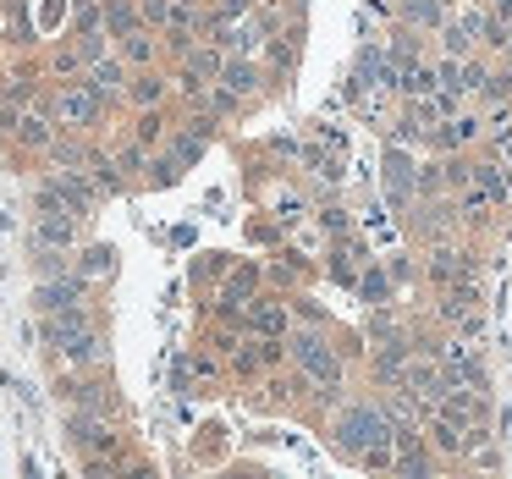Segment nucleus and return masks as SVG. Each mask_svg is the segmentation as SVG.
Masks as SVG:
<instances>
[{"label":"nucleus","instance_id":"obj_1","mask_svg":"<svg viewBox=\"0 0 512 479\" xmlns=\"http://www.w3.org/2000/svg\"><path fill=\"white\" fill-rule=\"evenodd\" d=\"M39 342L56 358V369H105V325L89 303L61 314H39Z\"/></svg>","mask_w":512,"mask_h":479},{"label":"nucleus","instance_id":"obj_2","mask_svg":"<svg viewBox=\"0 0 512 479\" xmlns=\"http://www.w3.org/2000/svg\"><path fill=\"white\" fill-rule=\"evenodd\" d=\"M375 441H397V430H391L380 397H375V402L342 397L331 413H325V446H331L342 463H358V452H369Z\"/></svg>","mask_w":512,"mask_h":479},{"label":"nucleus","instance_id":"obj_3","mask_svg":"<svg viewBox=\"0 0 512 479\" xmlns=\"http://www.w3.org/2000/svg\"><path fill=\"white\" fill-rule=\"evenodd\" d=\"M45 105H50V116H56V127H72V133H89V138H111V105H105L83 78L50 83Z\"/></svg>","mask_w":512,"mask_h":479},{"label":"nucleus","instance_id":"obj_4","mask_svg":"<svg viewBox=\"0 0 512 479\" xmlns=\"http://www.w3.org/2000/svg\"><path fill=\"white\" fill-rule=\"evenodd\" d=\"M402 232L413 237V243H441V237H457L463 232V221H457V204L452 193H441V199H413L408 210H402Z\"/></svg>","mask_w":512,"mask_h":479},{"label":"nucleus","instance_id":"obj_5","mask_svg":"<svg viewBox=\"0 0 512 479\" xmlns=\"http://www.w3.org/2000/svg\"><path fill=\"white\" fill-rule=\"evenodd\" d=\"M56 133H61V127H56V116H50L45 94H39L34 105H23V111H17V122L6 127L0 138H6V144H12L17 155H28V160H45V149L56 144Z\"/></svg>","mask_w":512,"mask_h":479},{"label":"nucleus","instance_id":"obj_6","mask_svg":"<svg viewBox=\"0 0 512 479\" xmlns=\"http://www.w3.org/2000/svg\"><path fill=\"white\" fill-rule=\"evenodd\" d=\"M485 144V111H452L446 122L430 127V149L424 155H468Z\"/></svg>","mask_w":512,"mask_h":479},{"label":"nucleus","instance_id":"obj_7","mask_svg":"<svg viewBox=\"0 0 512 479\" xmlns=\"http://www.w3.org/2000/svg\"><path fill=\"white\" fill-rule=\"evenodd\" d=\"M83 243V221L67 210H34L28 215V248H67V254H78Z\"/></svg>","mask_w":512,"mask_h":479},{"label":"nucleus","instance_id":"obj_8","mask_svg":"<svg viewBox=\"0 0 512 479\" xmlns=\"http://www.w3.org/2000/svg\"><path fill=\"white\" fill-rule=\"evenodd\" d=\"M177 94H171V67L160 61V67H133V78H127V94H122V111H149V105H171Z\"/></svg>","mask_w":512,"mask_h":479},{"label":"nucleus","instance_id":"obj_9","mask_svg":"<svg viewBox=\"0 0 512 479\" xmlns=\"http://www.w3.org/2000/svg\"><path fill=\"white\" fill-rule=\"evenodd\" d=\"M215 83H226V89H232L237 100H248V105H259L270 94V72H265L259 56H226V67H221Z\"/></svg>","mask_w":512,"mask_h":479},{"label":"nucleus","instance_id":"obj_10","mask_svg":"<svg viewBox=\"0 0 512 479\" xmlns=\"http://www.w3.org/2000/svg\"><path fill=\"white\" fill-rule=\"evenodd\" d=\"M89 281L72 270V276H50V281H34V314H61V309H78L89 303Z\"/></svg>","mask_w":512,"mask_h":479},{"label":"nucleus","instance_id":"obj_11","mask_svg":"<svg viewBox=\"0 0 512 479\" xmlns=\"http://www.w3.org/2000/svg\"><path fill=\"white\" fill-rule=\"evenodd\" d=\"M127 78H133V67H127L122 56H100V61H89V67H83V83H89L94 94H100L105 105H111V111H122V94H127Z\"/></svg>","mask_w":512,"mask_h":479},{"label":"nucleus","instance_id":"obj_12","mask_svg":"<svg viewBox=\"0 0 512 479\" xmlns=\"http://www.w3.org/2000/svg\"><path fill=\"white\" fill-rule=\"evenodd\" d=\"M309 281H314V265L292 248V237H287V243L270 254V265H265V287L270 292H298V287H309Z\"/></svg>","mask_w":512,"mask_h":479},{"label":"nucleus","instance_id":"obj_13","mask_svg":"<svg viewBox=\"0 0 512 479\" xmlns=\"http://www.w3.org/2000/svg\"><path fill=\"white\" fill-rule=\"evenodd\" d=\"M292 331V303L287 292H259L254 303H248V336H287Z\"/></svg>","mask_w":512,"mask_h":479},{"label":"nucleus","instance_id":"obj_14","mask_svg":"<svg viewBox=\"0 0 512 479\" xmlns=\"http://www.w3.org/2000/svg\"><path fill=\"white\" fill-rule=\"evenodd\" d=\"M171 127H177V111H171V105H149V111H127V127H122V133L138 138L144 149H160Z\"/></svg>","mask_w":512,"mask_h":479},{"label":"nucleus","instance_id":"obj_15","mask_svg":"<svg viewBox=\"0 0 512 479\" xmlns=\"http://www.w3.org/2000/svg\"><path fill=\"white\" fill-rule=\"evenodd\" d=\"M215 292L232 303H254L265 292V259H232V270H226V281Z\"/></svg>","mask_w":512,"mask_h":479},{"label":"nucleus","instance_id":"obj_16","mask_svg":"<svg viewBox=\"0 0 512 479\" xmlns=\"http://www.w3.org/2000/svg\"><path fill=\"white\" fill-rule=\"evenodd\" d=\"M116 56H122L127 67H160V61H166V45H160V28L138 23L133 34H122V39H116Z\"/></svg>","mask_w":512,"mask_h":479},{"label":"nucleus","instance_id":"obj_17","mask_svg":"<svg viewBox=\"0 0 512 479\" xmlns=\"http://www.w3.org/2000/svg\"><path fill=\"white\" fill-rule=\"evenodd\" d=\"M94 144H100V138L61 127V133H56V144L45 149V160H39V166H67V171H83V166H89V155H94Z\"/></svg>","mask_w":512,"mask_h":479},{"label":"nucleus","instance_id":"obj_18","mask_svg":"<svg viewBox=\"0 0 512 479\" xmlns=\"http://www.w3.org/2000/svg\"><path fill=\"white\" fill-rule=\"evenodd\" d=\"M452 204H457V221H463V232H485V226H490V215L501 210V204L490 199L485 188H479V182H463V188L452 193Z\"/></svg>","mask_w":512,"mask_h":479},{"label":"nucleus","instance_id":"obj_19","mask_svg":"<svg viewBox=\"0 0 512 479\" xmlns=\"http://www.w3.org/2000/svg\"><path fill=\"white\" fill-rule=\"evenodd\" d=\"M177 364L188 369V380H193V386H226V353H215L210 342L188 347V353H182Z\"/></svg>","mask_w":512,"mask_h":479},{"label":"nucleus","instance_id":"obj_20","mask_svg":"<svg viewBox=\"0 0 512 479\" xmlns=\"http://www.w3.org/2000/svg\"><path fill=\"white\" fill-rule=\"evenodd\" d=\"M353 292H358V303H369V309H380V303H397V281H391L386 259H364Z\"/></svg>","mask_w":512,"mask_h":479},{"label":"nucleus","instance_id":"obj_21","mask_svg":"<svg viewBox=\"0 0 512 479\" xmlns=\"http://www.w3.org/2000/svg\"><path fill=\"white\" fill-rule=\"evenodd\" d=\"M160 149H166V155L177 160L182 171H193V166H199V160H204V149H210V138H204L199 127H188V122H182V116H177V127H171V133H166V144H160Z\"/></svg>","mask_w":512,"mask_h":479},{"label":"nucleus","instance_id":"obj_22","mask_svg":"<svg viewBox=\"0 0 512 479\" xmlns=\"http://www.w3.org/2000/svg\"><path fill=\"white\" fill-rule=\"evenodd\" d=\"M72 270H78L89 287H100V281L116 276V248H111V243H78V254H72Z\"/></svg>","mask_w":512,"mask_h":479},{"label":"nucleus","instance_id":"obj_23","mask_svg":"<svg viewBox=\"0 0 512 479\" xmlns=\"http://www.w3.org/2000/svg\"><path fill=\"white\" fill-rule=\"evenodd\" d=\"M446 17H452V0H397V23L419 28V34H441Z\"/></svg>","mask_w":512,"mask_h":479},{"label":"nucleus","instance_id":"obj_24","mask_svg":"<svg viewBox=\"0 0 512 479\" xmlns=\"http://www.w3.org/2000/svg\"><path fill=\"white\" fill-rule=\"evenodd\" d=\"M83 67H89V56L78 50V39H61V45H50L45 50V78L50 83H67V78H83Z\"/></svg>","mask_w":512,"mask_h":479},{"label":"nucleus","instance_id":"obj_25","mask_svg":"<svg viewBox=\"0 0 512 479\" xmlns=\"http://www.w3.org/2000/svg\"><path fill=\"white\" fill-rule=\"evenodd\" d=\"M199 105H204V111L215 116V122H237V116H248V100H237V94L226 89V83H210ZM182 111H188V105H182Z\"/></svg>","mask_w":512,"mask_h":479},{"label":"nucleus","instance_id":"obj_26","mask_svg":"<svg viewBox=\"0 0 512 479\" xmlns=\"http://www.w3.org/2000/svg\"><path fill=\"white\" fill-rule=\"evenodd\" d=\"M182 61H188V67L199 72V78H210V83H215V78H221V67H226V45H215V39L204 34V39H199V45H193Z\"/></svg>","mask_w":512,"mask_h":479},{"label":"nucleus","instance_id":"obj_27","mask_svg":"<svg viewBox=\"0 0 512 479\" xmlns=\"http://www.w3.org/2000/svg\"><path fill=\"white\" fill-rule=\"evenodd\" d=\"M28 265H34V281L72 276V254H67V248H28Z\"/></svg>","mask_w":512,"mask_h":479},{"label":"nucleus","instance_id":"obj_28","mask_svg":"<svg viewBox=\"0 0 512 479\" xmlns=\"http://www.w3.org/2000/svg\"><path fill=\"white\" fill-rule=\"evenodd\" d=\"M287 303H292V325H336L331 314H325V303L314 298L309 287H298V292H287Z\"/></svg>","mask_w":512,"mask_h":479},{"label":"nucleus","instance_id":"obj_29","mask_svg":"<svg viewBox=\"0 0 512 479\" xmlns=\"http://www.w3.org/2000/svg\"><path fill=\"white\" fill-rule=\"evenodd\" d=\"M138 23H144V17H138V0H105V34L111 39L133 34Z\"/></svg>","mask_w":512,"mask_h":479},{"label":"nucleus","instance_id":"obj_30","mask_svg":"<svg viewBox=\"0 0 512 479\" xmlns=\"http://www.w3.org/2000/svg\"><path fill=\"white\" fill-rule=\"evenodd\" d=\"M226 270H232V254H199V265H193V287L215 292L226 281Z\"/></svg>","mask_w":512,"mask_h":479},{"label":"nucleus","instance_id":"obj_31","mask_svg":"<svg viewBox=\"0 0 512 479\" xmlns=\"http://www.w3.org/2000/svg\"><path fill=\"white\" fill-rule=\"evenodd\" d=\"M171 12H177V0H138V17H144L149 28H166Z\"/></svg>","mask_w":512,"mask_h":479},{"label":"nucleus","instance_id":"obj_32","mask_svg":"<svg viewBox=\"0 0 512 479\" xmlns=\"http://www.w3.org/2000/svg\"><path fill=\"white\" fill-rule=\"evenodd\" d=\"M386 270H391V281H397V287H402V281H413V276H419L413 254H391V259H386Z\"/></svg>","mask_w":512,"mask_h":479},{"label":"nucleus","instance_id":"obj_33","mask_svg":"<svg viewBox=\"0 0 512 479\" xmlns=\"http://www.w3.org/2000/svg\"><path fill=\"white\" fill-rule=\"evenodd\" d=\"M314 138H320L325 149H336V155H347V133H342V127H314Z\"/></svg>","mask_w":512,"mask_h":479}]
</instances>
